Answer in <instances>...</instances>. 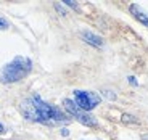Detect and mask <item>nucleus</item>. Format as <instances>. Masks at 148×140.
Here are the masks:
<instances>
[{"instance_id": "nucleus-1", "label": "nucleus", "mask_w": 148, "mask_h": 140, "mask_svg": "<svg viewBox=\"0 0 148 140\" xmlns=\"http://www.w3.org/2000/svg\"><path fill=\"white\" fill-rule=\"evenodd\" d=\"M23 116L29 121L36 122H44V124H60V122H68L69 118H66V114L56 106L45 103L40 97L32 95L31 98L23 100L19 105Z\"/></svg>"}, {"instance_id": "nucleus-2", "label": "nucleus", "mask_w": 148, "mask_h": 140, "mask_svg": "<svg viewBox=\"0 0 148 140\" xmlns=\"http://www.w3.org/2000/svg\"><path fill=\"white\" fill-rule=\"evenodd\" d=\"M32 69V61L26 56H15L13 61L5 65L0 71V79L5 84H11V82H18L23 78H26Z\"/></svg>"}, {"instance_id": "nucleus-3", "label": "nucleus", "mask_w": 148, "mask_h": 140, "mask_svg": "<svg viewBox=\"0 0 148 140\" xmlns=\"http://www.w3.org/2000/svg\"><path fill=\"white\" fill-rule=\"evenodd\" d=\"M101 102V97L95 92H87V90H74V103L81 110L90 111L95 106H98Z\"/></svg>"}, {"instance_id": "nucleus-4", "label": "nucleus", "mask_w": 148, "mask_h": 140, "mask_svg": "<svg viewBox=\"0 0 148 140\" xmlns=\"http://www.w3.org/2000/svg\"><path fill=\"white\" fill-rule=\"evenodd\" d=\"M63 106H64V110H66L71 116H74V118L77 119L81 124H84V126H97V119L93 118L92 114L87 113V111L81 110V108L74 103L73 100L64 98L63 100Z\"/></svg>"}, {"instance_id": "nucleus-5", "label": "nucleus", "mask_w": 148, "mask_h": 140, "mask_svg": "<svg viewBox=\"0 0 148 140\" xmlns=\"http://www.w3.org/2000/svg\"><path fill=\"white\" fill-rule=\"evenodd\" d=\"M129 10H130V13L134 15V18L137 19V21H140L142 24H143V26H147V27H148V13L140 7V5L132 3V5L129 7Z\"/></svg>"}, {"instance_id": "nucleus-6", "label": "nucleus", "mask_w": 148, "mask_h": 140, "mask_svg": "<svg viewBox=\"0 0 148 140\" xmlns=\"http://www.w3.org/2000/svg\"><path fill=\"white\" fill-rule=\"evenodd\" d=\"M81 36H82V39L90 45H95V47H101V45H103V39L98 37V36H95V34H92L90 31H84Z\"/></svg>"}, {"instance_id": "nucleus-7", "label": "nucleus", "mask_w": 148, "mask_h": 140, "mask_svg": "<svg viewBox=\"0 0 148 140\" xmlns=\"http://www.w3.org/2000/svg\"><path fill=\"white\" fill-rule=\"evenodd\" d=\"M121 121L122 122H137V119L134 118V116H130V114H122Z\"/></svg>"}, {"instance_id": "nucleus-8", "label": "nucleus", "mask_w": 148, "mask_h": 140, "mask_svg": "<svg viewBox=\"0 0 148 140\" xmlns=\"http://www.w3.org/2000/svg\"><path fill=\"white\" fill-rule=\"evenodd\" d=\"M103 97H106L110 100H116V93H113L111 90H103Z\"/></svg>"}, {"instance_id": "nucleus-9", "label": "nucleus", "mask_w": 148, "mask_h": 140, "mask_svg": "<svg viewBox=\"0 0 148 140\" xmlns=\"http://www.w3.org/2000/svg\"><path fill=\"white\" fill-rule=\"evenodd\" d=\"M8 27H10V23L5 18H0V29H8Z\"/></svg>"}, {"instance_id": "nucleus-10", "label": "nucleus", "mask_w": 148, "mask_h": 140, "mask_svg": "<svg viewBox=\"0 0 148 140\" xmlns=\"http://www.w3.org/2000/svg\"><path fill=\"white\" fill-rule=\"evenodd\" d=\"M63 3L68 5V7H71V8H74V10H77V3H74L73 0H64Z\"/></svg>"}, {"instance_id": "nucleus-11", "label": "nucleus", "mask_w": 148, "mask_h": 140, "mask_svg": "<svg viewBox=\"0 0 148 140\" xmlns=\"http://www.w3.org/2000/svg\"><path fill=\"white\" fill-rule=\"evenodd\" d=\"M127 79H129V82H130V84L137 85V81H135V78H134V76H129V78H127Z\"/></svg>"}, {"instance_id": "nucleus-12", "label": "nucleus", "mask_w": 148, "mask_h": 140, "mask_svg": "<svg viewBox=\"0 0 148 140\" xmlns=\"http://www.w3.org/2000/svg\"><path fill=\"white\" fill-rule=\"evenodd\" d=\"M68 134H69V132H68V129H61V135H63V137H66Z\"/></svg>"}, {"instance_id": "nucleus-13", "label": "nucleus", "mask_w": 148, "mask_h": 140, "mask_svg": "<svg viewBox=\"0 0 148 140\" xmlns=\"http://www.w3.org/2000/svg\"><path fill=\"white\" fill-rule=\"evenodd\" d=\"M142 140H148V134H142Z\"/></svg>"}, {"instance_id": "nucleus-14", "label": "nucleus", "mask_w": 148, "mask_h": 140, "mask_svg": "<svg viewBox=\"0 0 148 140\" xmlns=\"http://www.w3.org/2000/svg\"><path fill=\"white\" fill-rule=\"evenodd\" d=\"M2 130H3V126H2V124H0V132H2Z\"/></svg>"}]
</instances>
